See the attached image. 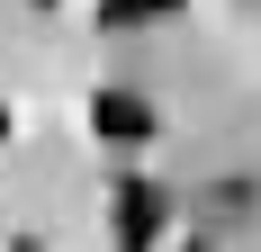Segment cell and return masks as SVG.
Here are the masks:
<instances>
[{
  "mask_svg": "<svg viewBox=\"0 0 261 252\" xmlns=\"http://www.w3.org/2000/svg\"><path fill=\"white\" fill-rule=\"evenodd\" d=\"M162 216H171V198H162L153 180H117V198H108L117 252H153V243H162Z\"/></svg>",
  "mask_w": 261,
  "mask_h": 252,
  "instance_id": "6da1fadb",
  "label": "cell"
},
{
  "mask_svg": "<svg viewBox=\"0 0 261 252\" xmlns=\"http://www.w3.org/2000/svg\"><path fill=\"white\" fill-rule=\"evenodd\" d=\"M90 135H99V144H144V135H153V99L126 90V81H108L99 99H90Z\"/></svg>",
  "mask_w": 261,
  "mask_h": 252,
  "instance_id": "7a4b0ae2",
  "label": "cell"
},
{
  "mask_svg": "<svg viewBox=\"0 0 261 252\" xmlns=\"http://www.w3.org/2000/svg\"><path fill=\"white\" fill-rule=\"evenodd\" d=\"M180 18V0H99V27H162Z\"/></svg>",
  "mask_w": 261,
  "mask_h": 252,
  "instance_id": "3957f363",
  "label": "cell"
},
{
  "mask_svg": "<svg viewBox=\"0 0 261 252\" xmlns=\"http://www.w3.org/2000/svg\"><path fill=\"white\" fill-rule=\"evenodd\" d=\"M180 252H207V234H198V243H180Z\"/></svg>",
  "mask_w": 261,
  "mask_h": 252,
  "instance_id": "277c9868",
  "label": "cell"
},
{
  "mask_svg": "<svg viewBox=\"0 0 261 252\" xmlns=\"http://www.w3.org/2000/svg\"><path fill=\"white\" fill-rule=\"evenodd\" d=\"M9 252H36V243H27V234H18V243H9Z\"/></svg>",
  "mask_w": 261,
  "mask_h": 252,
  "instance_id": "5b68a950",
  "label": "cell"
}]
</instances>
